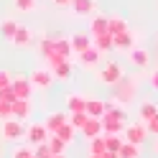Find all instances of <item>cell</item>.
<instances>
[{
    "mask_svg": "<svg viewBox=\"0 0 158 158\" xmlns=\"http://www.w3.org/2000/svg\"><path fill=\"white\" fill-rule=\"evenodd\" d=\"M156 153H158V143H156Z\"/></svg>",
    "mask_w": 158,
    "mask_h": 158,
    "instance_id": "cell-47",
    "label": "cell"
},
{
    "mask_svg": "<svg viewBox=\"0 0 158 158\" xmlns=\"http://www.w3.org/2000/svg\"><path fill=\"white\" fill-rule=\"evenodd\" d=\"M18 28H21V26H18L13 18H3V21H0V36H3L5 41H10V44H13V38H15V33H18Z\"/></svg>",
    "mask_w": 158,
    "mask_h": 158,
    "instance_id": "cell-12",
    "label": "cell"
},
{
    "mask_svg": "<svg viewBox=\"0 0 158 158\" xmlns=\"http://www.w3.org/2000/svg\"><path fill=\"white\" fill-rule=\"evenodd\" d=\"M100 158H120V156H117V153H112V151H107L105 156H100Z\"/></svg>",
    "mask_w": 158,
    "mask_h": 158,
    "instance_id": "cell-44",
    "label": "cell"
},
{
    "mask_svg": "<svg viewBox=\"0 0 158 158\" xmlns=\"http://www.w3.org/2000/svg\"><path fill=\"white\" fill-rule=\"evenodd\" d=\"M92 46L97 48V51H102V54H107V51H112V36L110 33H105V36H92Z\"/></svg>",
    "mask_w": 158,
    "mask_h": 158,
    "instance_id": "cell-20",
    "label": "cell"
},
{
    "mask_svg": "<svg viewBox=\"0 0 158 158\" xmlns=\"http://www.w3.org/2000/svg\"><path fill=\"white\" fill-rule=\"evenodd\" d=\"M0 135H3L5 140H21V138L26 135V127H23L21 120L10 117V120H5L3 125H0Z\"/></svg>",
    "mask_w": 158,
    "mask_h": 158,
    "instance_id": "cell-3",
    "label": "cell"
},
{
    "mask_svg": "<svg viewBox=\"0 0 158 158\" xmlns=\"http://www.w3.org/2000/svg\"><path fill=\"white\" fill-rule=\"evenodd\" d=\"M125 31H130V28H127V23L123 21V18L112 15L110 23H107V33H110V36H120V33H125Z\"/></svg>",
    "mask_w": 158,
    "mask_h": 158,
    "instance_id": "cell-23",
    "label": "cell"
},
{
    "mask_svg": "<svg viewBox=\"0 0 158 158\" xmlns=\"http://www.w3.org/2000/svg\"><path fill=\"white\" fill-rule=\"evenodd\" d=\"M87 120H89V115H87V112H72V115H69V123H72L77 130H82Z\"/></svg>",
    "mask_w": 158,
    "mask_h": 158,
    "instance_id": "cell-32",
    "label": "cell"
},
{
    "mask_svg": "<svg viewBox=\"0 0 158 158\" xmlns=\"http://www.w3.org/2000/svg\"><path fill=\"white\" fill-rule=\"evenodd\" d=\"M130 61L135 64V66H148V51L145 48H130Z\"/></svg>",
    "mask_w": 158,
    "mask_h": 158,
    "instance_id": "cell-26",
    "label": "cell"
},
{
    "mask_svg": "<svg viewBox=\"0 0 158 158\" xmlns=\"http://www.w3.org/2000/svg\"><path fill=\"white\" fill-rule=\"evenodd\" d=\"M123 138L127 143H135V145H143V140L148 138V127L145 123H133V125H125V133Z\"/></svg>",
    "mask_w": 158,
    "mask_h": 158,
    "instance_id": "cell-4",
    "label": "cell"
},
{
    "mask_svg": "<svg viewBox=\"0 0 158 158\" xmlns=\"http://www.w3.org/2000/svg\"><path fill=\"white\" fill-rule=\"evenodd\" d=\"M48 148H51V153H54V156H64L66 143H64V140H59L56 135H51V138H48Z\"/></svg>",
    "mask_w": 158,
    "mask_h": 158,
    "instance_id": "cell-33",
    "label": "cell"
},
{
    "mask_svg": "<svg viewBox=\"0 0 158 158\" xmlns=\"http://www.w3.org/2000/svg\"><path fill=\"white\" fill-rule=\"evenodd\" d=\"M15 8H18V10H33L36 0H15Z\"/></svg>",
    "mask_w": 158,
    "mask_h": 158,
    "instance_id": "cell-39",
    "label": "cell"
},
{
    "mask_svg": "<svg viewBox=\"0 0 158 158\" xmlns=\"http://www.w3.org/2000/svg\"><path fill=\"white\" fill-rule=\"evenodd\" d=\"M13 92L18 100H31V94H33V84H31V77H13Z\"/></svg>",
    "mask_w": 158,
    "mask_h": 158,
    "instance_id": "cell-5",
    "label": "cell"
},
{
    "mask_svg": "<svg viewBox=\"0 0 158 158\" xmlns=\"http://www.w3.org/2000/svg\"><path fill=\"white\" fill-rule=\"evenodd\" d=\"M158 115V105L156 102H143L140 105V123H148Z\"/></svg>",
    "mask_w": 158,
    "mask_h": 158,
    "instance_id": "cell-24",
    "label": "cell"
},
{
    "mask_svg": "<svg viewBox=\"0 0 158 158\" xmlns=\"http://www.w3.org/2000/svg\"><path fill=\"white\" fill-rule=\"evenodd\" d=\"M13 158H33V153H31V148H18L13 153Z\"/></svg>",
    "mask_w": 158,
    "mask_h": 158,
    "instance_id": "cell-41",
    "label": "cell"
},
{
    "mask_svg": "<svg viewBox=\"0 0 158 158\" xmlns=\"http://www.w3.org/2000/svg\"><path fill=\"white\" fill-rule=\"evenodd\" d=\"M13 79H10V72H5V69H0V89H5V87H10Z\"/></svg>",
    "mask_w": 158,
    "mask_h": 158,
    "instance_id": "cell-38",
    "label": "cell"
},
{
    "mask_svg": "<svg viewBox=\"0 0 158 158\" xmlns=\"http://www.w3.org/2000/svg\"><path fill=\"white\" fill-rule=\"evenodd\" d=\"M66 120H69V115H66V112H51V115H48L46 120H44V125H46V130L54 135V133H56V130H59V127H61Z\"/></svg>",
    "mask_w": 158,
    "mask_h": 158,
    "instance_id": "cell-11",
    "label": "cell"
},
{
    "mask_svg": "<svg viewBox=\"0 0 158 158\" xmlns=\"http://www.w3.org/2000/svg\"><path fill=\"white\" fill-rule=\"evenodd\" d=\"M89 158H100V156H89Z\"/></svg>",
    "mask_w": 158,
    "mask_h": 158,
    "instance_id": "cell-46",
    "label": "cell"
},
{
    "mask_svg": "<svg viewBox=\"0 0 158 158\" xmlns=\"http://www.w3.org/2000/svg\"><path fill=\"white\" fill-rule=\"evenodd\" d=\"M105 115H107V117H112V120H120V123L127 120L125 107H120L117 102H105Z\"/></svg>",
    "mask_w": 158,
    "mask_h": 158,
    "instance_id": "cell-17",
    "label": "cell"
},
{
    "mask_svg": "<svg viewBox=\"0 0 158 158\" xmlns=\"http://www.w3.org/2000/svg\"><path fill=\"white\" fill-rule=\"evenodd\" d=\"M69 8H72L77 15H92L97 10L94 0H72V5H69Z\"/></svg>",
    "mask_w": 158,
    "mask_h": 158,
    "instance_id": "cell-13",
    "label": "cell"
},
{
    "mask_svg": "<svg viewBox=\"0 0 158 158\" xmlns=\"http://www.w3.org/2000/svg\"><path fill=\"white\" fill-rule=\"evenodd\" d=\"M54 72V79H59V82H66L69 77H72V61H61L56 69H51Z\"/></svg>",
    "mask_w": 158,
    "mask_h": 158,
    "instance_id": "cell-25",
    "label": "cell"
},
{
    "mask_svg": "<svg viewBox=\"0 0 158 158\" xmlns=\"http://www.w3.org/2000/svg\"><path fill=\"white\" fill-rule=\"evenodd\" d=\"M10 117H13V105H5V102H0V123L10 120Z\"/></svg>",
    "mask_w": 158,
    "mask_h": 158,
    "instance_id": "cell-37",
    "label": "cell"
},
{
    "mask_svg": "<svg viewBox=\"0 0 158 158\" xmlns=\"http://www.w3.org/2000/svg\"><path fill=\"white\" fill-rule=\"evenodd\" d=\"M117 87H120V92H117V100H127L125 94H130V92H135V82L130 84V82H125V79H123V82L117 84Z\"/></svg>",
    "mask_w": 158,
    "mask_h": 158,
    "instance_id": "cell-34",
    "label": "cell"
},
{
    "mask_svg": "<svg viewBox=\"0 0 158 158\" xmlns=\"http://www.w3.org/2000/svg\"><path fill=\"white\" fill-rule=\"evenodd\" d=\"M69 41H72L74 54H82V51H87V48L92 46V36H87V33H74Z\"/></svg>",
    "mask_w": 158,
    "mask_h": 158,
    "instance_id": "cell-14",
    "label": "cell"
},
{
    "mask_svg": "<svg viewBox=\"0 0 158 158\" xmlns=\"http://www.w3.org/2000/svg\"><path fill=\"white\" fill-rule=\"evenodd\" d=\"M87 115H89V117H100V120H102V117H105V102L97 100V97H92V100L87 97Z\"/></svg>",
    "mask_w": 158,
    "mask_h": 158,
    "instance_id": "cell-19",
    "label": "cell"
},
{
    "mask_svg": "<svg viewBox=\"0 0 158 158\" xmlns=\"http://www.w3.org/2000/svg\"><path fill=\"white\" fill-rule=\"evenodd\" d=\"M51 82H54V72H51V69H46V66L36 69V72L31 74V84L38 87V89H48Z\"/></svg>",
    "mask_w": 158,
    "mask_h": 158,
    "instance_id": "cell-6",
    "label": "cell"
},
{
    "mask_svg": "<svg viewBox=\"0 0 158 158\" xmlns=\"http://www.w3.org/2000/svg\"><path fill=\"white\" fill-rule=\"evenodd\" d=\"M18 100L15 92H13V87H5V89H0V102H5V105H13Z\"/></svg>",
    "mask_w": 158,
    "mask_h": 158,
    "instance_id": "cell-35",
    "label": "cell"
},
{
    "mask_svg": "<svg viewBox=\"0 0 158 158\" xmlns=\"http://www.w3.org/2000/svg\"><path fill=\"white\" fill-rule=\"evenodd\" d=\"M33 158H36V156H33Z\"/></svg>",
    "mask_w": 158,
    "mask_h": 158,
    "instance_id": "cell-48",
    "label": "cell"
},
{
    "mask_svg": "<svg viewBox=\"0 0 158 158\" xmlns=\"http://www.w3.org/2000/svg\"><path fill=\"white\" fill-rule=\"evenodd\" d=\"M151 84L158 89V72H153V74H151Z\"/></svg>",
    "mask_w": 158,
    "mask_h": 158,
    "instance_id": "cell-43",
    "label": "cell"
},
{
    "mask_svg": "<svg viewBox=\"0 0 158 158\" xmlns=\"http://www.w3.org/2000/svg\"><path fill=\"white\" fill-rule=\"evenodd\" d=\"M48 138H51V133L46 130L44 123H31L26 127V140L31 145H41V143H48Z\"/></svg>",
    "mask_w": 158,
    "mask_h": 158,
    "instance_id": "cell-2",
    "label": "cell"
},
{
    "mask_svg": "<svg viewBox=\"0 0 158 158\" xmlns=\"http://www.w3.org/2000/svg\"><path fill=\"white\" fill-rule=\"evenodd\" d=\"M125 125L127 123H120V120H112V117H102V127H105V135H120L125 133Z\"/></svg>",
    "mask_w": 158,
    "mask_h": 158,
    "instance_id": "cell-15",
    "label": "cell"
},
{
    "mask_svg": "<svg viewBox=\"0 0 158 158\" xmlns=\"http://www.w3.org/2000/svg\"><path fill=\"white\" fill-rule=\"evenodd\" d=\"M54 3H56L59 8H69V5H72V0H54Z\"/></svg>",
    "mask_w": 158,
    "mask_h": 158,
    "instance_id": "cell-42",
    "label": "cell"
},
{
    "mask_svg": "<svg viewBox=\"0 0 158 158\" xmlns=\"http://www.w3.org/2000/svg\"><path fill=\"white\" fill-rule=\"evenodd\" d=\"M77 59H79V64H82L84 69H92V66H97V64H100V59H102V51H97L94 46H89L87 51L77 54Z\"/></svg>",
    "mask_w": 158,
    "mask_h": 158,
    "instance_id": "cell-8",
    "label": "cell"
},
{
    "mask_svg": "<svg viewBox=\"0 0 158 158\" xmlns=\"http://www.w3.org/2000/svg\"><path fill=\"white\" fill-rule=\"evenodd\" d=\"M28 115H31V100H15L13 102V117L15 120H23Z\"/></svg>",
    "mask_w": 158,
    "mask_h": 158,
    "instance_id": "cell-22",
    "label": "cell"
},
{
    "mask_svg": "<svg viewBox=\"0 0 158 158\" xmlns=\"http://www.w3.org/2000/svg\"><path fill=\"white\" fill-rule=\"evenodd\" d=\"M133 41H135L133 31H125V33H120V36H112V46L117 48V51H130V48H135Z\"/></svg>",
    "mask_w": 158,
    "mask_h": 158,
    "instance_id": "cell-10",
    "label": "cell"
},
{
    "mask_svg": "<svg viewBox=\"0 0 158 158\" xmlns=\"http://www.w3.org/2000/svg\"><path fill=\"white\" fill-rule=\"evenodd\" d=\"M117 156H120V158H140V145H135V143H127V140H125Z\"/></svg>",
    "mask_w": 158,
    "mask_h": 158,
    "instance_id": "cell-27",
    "label": "cell"
},
{
    "mask_svg": "<svg viewBox=\"0 0 158 158\" xmlns=\"http://www.w3.org/2000/svg\"><path fill=\"white\" fill-rule=\"evenodd\" d=\"M54 135L59 138V140H64V143L69 145V143H72V140H74V135H77V127H74L72 123H69V120H66V123H64L61 127H59V130H56Z\"/></svg>",
    "mask_w": 158,
    "mask_h": 158,
    "instance_id": "cell-21",
    "label": "cell"
},
{
    "mask_svg": "<svg viewBox=\"0 0 158 158\" xmlns=\"http://www.w3.org/2000/svg\"><path fill=\"white\" fill-rule=\"evenodd\" d=\"M97 79H100L102 84H110V87H117L125 79V74H123V66L117 64V61H107L100 72H97Z\"/></svg>",
    "mask_w": 158,
    "mask_h": 158,
    "instance_id": "cell-1",
    "label": "cell"
},
{
    "mask_svg": "<svg viewBox=\"0 0 158 158\" xmlns=\"http://www.w3.org/2000/svg\"><path fill=\"white\" fill-rule=\"evenodd\" d=\"M31 41H33L31 28L21 26V28H18V33H15V38H13V46H18V48H28V46H31Z\"/></svg>",
    "mask_w": 158,
    "mask_h": 158,
    "instance_id": "cell-16",
    "label": "cell"
},
{
    "mask_svg": "<svg viewBox=\"0 0 158 158\" xmlns=\"http://www.w3.org/2000/svg\"><path fill=\"white\" fill-rule=\"evenodd\" d=\"M54 158H66V156H54Z\"/></svg>",
    "mask_w": 158,
    "mask_h": 158,
    "instance_id": "cell-45",
    "label": "cell"
},
{
    "mask_svg": "<svg viewBox=\"0 0 158 158\" xmlns=\"http://www.w3.org/2000/svg\"><path fill=\"white\" fill-rule=\"evenodd\" d=\"M33 156H36V158H54V153H51V148H48V143H41V145H36Z\"/></svg>",
    "mask_w": 158,
    "mask_h": 158,
    "instance_id": "cell-36",
    "label": "cell"
},
{
    "mask_svg": "<svg viewBox=\"0 0 158 158\" xmlns=\"http://www.w3.org/2000/svg\"><path fill=\"white\" fill-rule=\"evenodd\" d=\"M107 153V145H105V138H94V140H89V156H105Z\"/></svg>",
    "mask_w": 158,
    "mask_h": 158,
    "instance_id": "cell-30",
    "label": "cell"
},
{
    "mask_svg": "<svg viewBox=\"0 0 158 158\" xmlns=\"http://www.w3.org/2000/svg\"><path fill=\"white\" fill-rule=\"evenodd\" d=\"M82 135H84V138H89V140H94V138L105 135L102 120H100V117H89V120L84 123V127H82Z\"/></svg>",
    "mask_w": 158,
    "mask_h": 158,
    "instance_id": "cell-7",
    "label": "cell"
},
{
    "mask_svg": "<svg viewBox=\"0 0 158 158\" xmlns=\"http://www.w3.org/2000/svg\"><path fill=\"white\" fill-rule=\"evenodd\" d=\"M145 127H148V133H151V135H156V138H158V115L153 117V120H148V123H145Z\"/></svg>",
    "mask_w": 158,
    "mask_h": 158,
    "instance_id": "cell-40",
    "label": "cell"
},
{
    "mask_svg": "<svg viewBox=\"0 0 158 158\" xmlns=\"http://www.w3.org/2000/svg\"><path fill=\"white\" fill-rule=\"evenodd\" d=\"M107 23H110V18L94 15L92 21H89V33H92V36H105V33H107Z\"/></svg>",
    "mask_w": 158,
    "mask_h": 158,
    "instance_id": "cell-18",
    "label": "cell"
},
{
    "mask_svg": "<svg viewBox=\"0 0 158 158\" xmlns=\"http://www.w3.org/2000/svg\"><path fill=\"white\" fill-rule=\"evenodd\" d=\"M105 138V145H107V151H112V153H120V148L125 143V138L120 135H102Z\"/></svg>",
    "mask_w": 158,
    "mask_h": 158,
    "instance_id": "cell-28",
    "label": "cell"
},
{
    "mask_svg": "<svg viewBox=\"0 0 158 158\" xmlns=\"http://www.w3.org/2000/svg\"><path fill=\"white\" fill-rule=\"evenodd\" d=\"M54 51H56V36L54 38H44V41H41V56L48 59Z\"/></svg>",
    "mask_w": 158,
    "mask_h": 158,
    "instance_id": "cell-31",
    "label": "cell"
},
{
    "mask_svg": "<svg viewBox=\"0 0 158 158\" xmlns=\"http://www.w3.org/2000/svg\"><path fill=\"white\" fill-rule=\"evenodd\" d=\"M56 51L61 54L64 59H69L74 54V48H72V41H69V38H61V36H56Z\"/></svg>",
    "mask_w": 158,
    "mask_h": 158,
    "instance_id": "cell-29",
    "label": "cell"
},
{
    "mask_svg": "<svg viewBox=\"0 0 158 158\" xmlns=\"http://www.w3.org/2000/svg\"><path fill=\"white\" fill-rule=\"evenodd\" d=\"M66 110L72 112H87V97L84 94H66Z\"/></svg>",
    "mask_w": 158,
    "mask_h": 158,
    "instance_id": "cell-9",
    "label": "cell"
}]
</instances>
